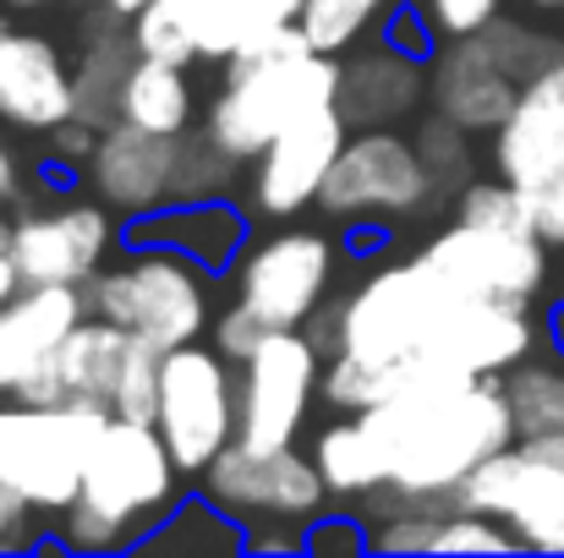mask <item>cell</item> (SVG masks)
<instances>
[{
  "instance_id": "cell-1",
  "label": "cell",
  "mask_w": 564,
  "mask_h": 558,
  "mask_svg": "<svg viewBox=\"0 0 564 558\" xmlns=\"http://www.w3.org/2000/svg\"><path fill=\"white\" fill-rule=\"evenodd\" d=\"M373 422L383 460H389V482L405 499H449L460 493V482L505 455L510 444H521L505 378H466V372H427L416 378L405 394H394L389 405L362 411Z\"/></svg>"
},
{
  "instance_id": "cell-2",
  "label": "cell",
  "mask_w": 564,
  "mask_h": 558,
  "mask_svg": "<svg viewBox=\"0 0 564 558\" xmlns=\"http://www.w3.org/2000/svg\"><path fill=\"white\" fill-rule=\"evenodd\" d=\"M182 466L154 422L110 416L83 460L77 499L61 510V543L77 554H116L138 548L182 493Z\"/></svg>"
},
{
  "instance_id": "cell-3",
  "label": "cell",
  "mask_w": 564,
  "mask_h": 558,
  "mask_svg": "<svg viewBox=\"0 0 564 558\" xmlns=\"http://www.w3.org/2000/svg\"><path fill=\"white\" fill-rule=\"evenodd\" d=\"M335 94H340V55L313 50L307 33L291 22L269 33L258 50L225 61V77L203 110V132L225 154L252 165L296 116L335 105Z\"/></svg>"
},
{
  "instance_id": "cell-4",
  "label": "cell",
  "mask_w": 564,
  "mask_h": 558,
  "mask_svg": "<svg viewBox=\"0 0 564 558\" xmlns=\"http://www.w3.org/2000/svg\"><path fill=\"white\" fill-rule=\"evenodd\" d=\"M455 296H460V285L416 252L405 263L373 269L357 291L329 302L307 324V335L324 357L351 351V357H373V362H416Z\"/></svg>"
},
{
  "instance_id": "cell-5",
  "label": "cell",
  "mask_w": 564,
  "mask_h": 558,
  "mask_svg": "<svg viewBox=\"0 0 564 558\" xmlns=\"http://www.w3.org/2000/svg\"><path fill=\"white\" fill-rule=\"evenodd\" d=\"M83 291L88 313L143 335L160 351L192 346L214 329V269L160 241H138L127 263L99 269Z\"/></svg>"
},
{
  "instance_id": "cell-6",
  "label": "cell",
  "mask_w": 564,
  "mask_h": 558,
  "mask_svg": "<svg viewBox=\"0 0 564 558\" xmlns=\"http://www.w3.org/2000/svg\"><path fill=\"white\" fill-rule=\"evenodd\" d=\"M427 208H438V192L422 165L416 138L400 127H351L329 182L318 192V214L335 225L383 230Z\"/></svg>"
},
{
  "instance_id": "cell-7",
  "label": "cell",
  "mask_w": 564,
  "mask_h": 558,
  "mask_svg": "<svg viewBox=\"0 0 564 558\" xmlns=\"http://www.w3.org/2000/svg\"><path fill=\"white\" fill-rule=\"evenodd\" d=\"M340 247L329 230L285 225L269 236H252L236 263V302L263 329H307L335 291Z\"/></svg>"
},
{
  "instance_id": "cell-8",
  "label": "cell",
  "mask_w": 564,
  "mask_h": 558,
  "mask_svg": "<svg viewBox=\"0 0 564 558\" xmlns=\"http://www.w3.org/2000/svg\"><path fill=\"white\" fill-rule=\"evenodd\" d=\"M494 171L532 203L549 247H564V55L538 72L494 132Z\"/></svg>"
},
{
  "instance_id": "cell-9",
  "label": "cell",
  "mask_w": 564,
  "mask_h": 558,
  "mask_svg": "<svg viewBox=\"0 0 564 558\" xmlns=\"http://www.w3.org/2000/svg\"><path fill=\"white\" fill-rule=\"evenodd\" d=\"M154 427L165 433L182 477L197 482L236 444V362L203 340L165 351Z\"/></svg>"
},
{
  "instance_id": "cell-10",
  "label": "cell",
  "mask_w": 564,
  "mask_h": 558,
  "mask_svg": "<svg viewBox=\"0 0 564 558\" xmlns=\"http://www.w3.org/2000/svg\"><path fill=\"white\" fill-rule=\"evenodd\" d=\"M324 383V351L307 329H274L236 362V438L247 449H291Z\"/></svg>"
},
{
  "instance_id": "cell-11",
  "label": "cell",
  "mask_w": 564,
  "mask_h": 558,
  "mask_svg": "<svg viewBox=\"0 0 564 558\" xmlns=\"http://www.w3.org/2000/svg\"><path fill=\"white\" fill-rule=\"evenodd\" d=\"M197 493L230 515L236 526L247 521H296V526H313L324 515V504L335 499L318 460L302 455L296 444L291 449H247L241 438L197 477Z\"/></svg>"
},
{
  "instance_id": "cell-12",
  "label": "cell",
  "mask_w": 564,
  "mask_h": 558,
  "mask_svg": "<svg viewBox=\"0 0 564 558\" xmlns=\"http://www.w3.org/2000/svg\"><path fill=\"white\" fill-rule=\"evenodd\" d=\"M116 208H105L94 192L83 197H55V203H39V208H22L11 219V263L22 274V285H88L121 230H116Z\"/></svg>"
},
{
  "instance_id": "cell-13",
  "label": "cell",
  "mask_w": 564,
  "mask_h": 558,
  "mask_svg": "<svg viewBox=\"0 0 564 558\" xmlns=\"http://www.w3.org/2000/svg\"><path fill=\"white\" fill-rule=\"evenodd\" d=\"M455 504L505 521L527 554H564V466L527 455L521 444L482 460L460 482Z\"/></svg>"
},
{
  "instance_id": "cell-14",
  "label": "cell",
  "mask_w": 564,
  "mask_h": 558,
  "mask_svg": "<svg viewBox=\"0 0 564 558\" xmlns=\"http://www.w3.org/2000/svg\"><path fill=\"white\" fill-rule=\"evenodd\" d=\"M346 138H351V121L340 116V105H318V110L296 116L252 160L247 208L258 219H296L302 208H313L329 171H335V160H340V149H346Z\"/></svg>"
},
{
  "instance_id": "cell-15",
  "label": "cell",
  "mask_w": 564,
  "mask_h": 558,
  "mask_svg": "<svg viewBox=\"0 0 564 558\" xmlns=\"http://www.w3.org/2000/svg\"><path fill=\"white\" fill-rule=\"evenodd\" d=\"M422 258L433 269H444L471 296H499V302L532 307L549 285V241L543 236H516V230H494V225H471V219L444 225L422 247Z\"/></svg>"
},
{
  "instance_id": "cell-16",
  "label": "cell",
  "mask_w": 564,
  "mask_h": 558,
  "mask_svg": "<svg viewBox=\"0 0 564 558\" xmlns=\"http://www.w3.org/2000/svg\"><path fill=\"white\" fill-rule=\"evenodd\" d=\"M538 351V324L527 302L471 296L460 291L438 318L427 351L416 357L427 372H466V378H505Z\"/></svg>"
},
{
  "instance_id": "cell-17",
  "label": "cell",
  "mask_w": 564,
  "mask_h": 558,
  "mask_svg": "<svg viewBox=\"0 0 564 558\" xmlns=\"http://www.w3.org/2000/svg\"><path fill=\"white\" fill-rule=\"evenodd\" d=\"M127 346H132V329H121V324L88 313V318L66 335V346L55 351V362L44 372H33V378L11 394V405H17L22 416L66 411V405H77V411H105V416H110V394H116Z\"/></svg>"
},
{
  "instance_id": "cell-18",
  "label": "cell",
  "mask_w": 564,
  "mask_h": 558,
  "mask_svg": "<svg viewBox=\"0 0 564 558\" xmlns=\"http://www.w3.org/2000/svg\"><path fill=\"white\" fill-rule=\"evenodd\" d=\"M83 192H94L121 219H149L176 197V138L138 121H110L83 165Z\"/></svg>"
},
{
  "instance_id": "cell-19",
  "label": "cell",
  "mask_w": 564,
  "mask_h": 558,
  "mask_svg": "<svg viewBox=\"0 0 564 558\" xmlns=\"http://www.w3.org/2000/svg\"><path fill=\"white\" fill-rule=\"evenodd\" d=\"M521 77L494 55V44L482 33L466 39H444L427 55V105L444 110L449 121H460L477 138H494L505 127V116L521 99Z\"/></svg>"
},
{
  "instance_id": "cell-20",
  "label": "cell",
  "mask_w": 564,
  "mask_h": 558,
  "mask_svg": "<svg viewBox=\"0 0 564 558\" xmlns=\"http://www.w3.org/2000/svg\"><path fill=\"white\" fill-rule=\"evenodd\" d=\"M77 116V83L66 55L44 33L0 28V121L17 132H55Z\"/></svg>"
},
{
  "instance_id": "cell-21",
  "label": "cell",
  "mask_w": 564,
  "mask_h": 558,
  "mask_svg": "<svg viewBox=\"0 0 564 558\" xmlns=\"http://www.w3.org/2000/svg\"><path fill=\"white\" fill-rule=\"evenodd\" d=\"M83 318H88L83 285H22L0 307V394L11 400L33 372L50 368Z\"/></svg>"
},
{
  "instance_id": "cell-22",
  "label": "cell",
  "mask_w": 564,
  "mask_h": 558,
  "mask_svg": "<svg viewBox=\"0 0 564 558\" xmlns=\"http://www.w3.org/2000/svg\"><path fill=\"white\" fill-rule=\"evenodd\" d=\"M340 116L351 127H400L427 105V55H411L400 44H357L351 61H340Z\"/></svg>"
},
{
  "instance_id": "cell-23",
  "label": "cell",
  "mask_w": 564,
  "mask_h": 558,
  "mask_svg": "<svg viewBox=\"0 0 564 558\" xmlns=\"http://www.w3.org/2000/svg\"><path fill=\"white\" fill-rule=\"evenodd\" d=\"M132 241H160V247H176L197 258L203 269H230L241 263L247 241H252V225L247 214L230 203V197H208V203H165L160 214L149 219H132Z\"/></svg>"
},
{
  "instance_id": "cell-24",
  "label": "cell",
  "mask_w": 564,
  "mask_h": 558,
  "mask_svg": "<svg viewBox=\"0 0 564 558\" xmlns=\"http://www.w3.org/2000/svg\"><path fill=\"white\" fill-rule=\"evenodd\" d=\"M138 66V39H132V22L127 28H94L83 39V55L72 66V83H77V116L94 121L99 132L110 121H121V88Z\"/></svg>"
},
{
  "instance_id": "cell-25",
  "label": "cell",
  "mask_w": 564,
  "mask_h": 558,
  "mask_svg": "<svg viewBox=\"0 0 564 558\" xmlns=\"http://www.w3.org/2000/svg\"><path fill=\"white\" fill-rule=\"evenodd\" d=\"M313 460H318V471H324V482H329V493L335 499H368L378 493L383 482H389V460H383V444H378L373 422L357 411V416H340V422H329L324 433H318V449H313Z\"/></svg>"
},
{
  "instance_id": "cell-26",
  "label": "cell",
  "mask_w": 564,
  "mask_h": 558,
  "mask_svg": "<svg viewBox=\"0 0 564 558\" xmlns=\"http://www.w3.org/2000/svg\"><path fill=\"white\" fill-rule=\"evenodd\" d=\"M192 83L187 66H171V61H149L138 55L127 88H121V121H138L149 132H165V138H182L192 132Z\"/></svg>"
},
{
  "instance_id": "cell-27",
  "label": "cell",
  "mask_w": 564,
  "mask_h": 558,
  "mask_svg": "<svg viewBox=\"0 0 564 558\" xmlns=\"http://www.w3.org/2000/svg\"><path fill=\"white\" fill-rule=\"evenodd\" d=\"M505 394L516 411L521 438L560 433L564 427V351L560 357H527L521 368L505 372Z\"/></svg>"
},
{
  "instance_id": "cell-28",
  "label": "cell",
  "mask_w": 564,
  "mask_h": 558,
  "mask_svg": "<svg viewBox=\"0 0 564 558\" xmlns=\"http://www.w3.org/2000/svg\"><path fill=\"white\" fill-rule=\"evenodd\" d=\"M394 11V0H302L296 28L307 33L313 50L324 55H346L357 44L373 39V28Z\"/></svg>"
},
{
  "instance_id": "cell-29",
  "label": "cell",
  "mask_w": 564,
  "mask_h": 558,
  "mask_svg": "<svg viewBox=\"0 0 564 558\" xmlns=\"http://www.w3.org/2000/svg\"><path fill=\"white\" fill-rule=\"evenodd\" d=\"M416 149H422V165H427V176H433V192H438V203H449V197H460L466 186L477 182L471 176V138L477 132H466L460 121H449L444 110H433V116H422L416 121Z\"/></svg>"
},
{
  "instance_id": "cell-30",
  "label": "cell",
  "mask_w": 564,
  "mask_h": 558,
  "mask_svg": "<svg viewBox=\"0 0 564 558\" xmlns=\"http://www.w3.org/2000/svg\"><path fill=\"white\" fill-rule=\"evenodd\" d=\"M241 176V160L225 154L203 127H192L176 138V197L171 203H208V197H230V186Z\"/></svg>"
},
{
  "instance_id": "cell-31",
  "label": "cell",
  "mask_w": 564,
  "mask_h": 558,
  "mask_svg": "<svg viewBox=\"0 0 564 558\" xmlns=\"http://www.w3.org/2000/svg\"><path fill=\"white\" fill-rule=\"evenodd\" d=\"M160 378H165V351L149 346L143 335H132V346H127V357H121L116 394H110V416L154 422V416H160Z\"/></svg>"
},
{
  "instance_id": "cell-32",
  "label": "cell",
  "mask_w": 564,
  "mask_h": 558,
  "mask_svg": "<svg viewBox=\"0 0 564 558\" xmlns=\"http://www.w3.org/2000/svg\"><path fill=\"white\" fill-rule=\"evenodd\" d=\"M455 219H471V225H494V230H516V236H543L538 219H532V203L505 182L499 171L488 182H471L455 197Z\"/></svg>"
},
{
  "instance_id": "cell-33",
  "label": "cell",
  "mask_w": 564,
  "mask_h": 558,
  "mask_svg": "<svg viewBox=\"0 0 564 558\" xmlns=\"http://www.w3.org/2000/svg\"><path fill=\"white\" fill-rule=\"evenodd\" d=\"M132 39H138V55H149V61H171V66H192L197 61L192 22L176 0H149L132 17Z\"/></svg>"
},
{
  "instance_id": "cell-34",
  "label": "cell",
  "mask_w": 564,
  "mask_h": 558,
  "mask_svg": "<svg viewBox=\"0 0 564 558\" xmlns=\"http://www.w3.org/2000/svg\"><path fill=\"white\" fill-rule=\"evenodd\" d=\"M416 6H422L427 28L438 33V44L444 39H466V33L488 28L494 17H505V0H416Z\"/></svg>"
},
{
  "instance_id": "cell-35",
  "label": "cell",
  "mask_w": 564,
  "mask_h": 558,
  "mask_svg": "<svg viewBox=\"0 0 564 558\" xmlns=\"http://www.w3.org/2000/svg\"><path fill=\"white\" fill-rule=\"evenodd\" d=\"M33 521H39V504L22 493V482L11 471H0V554L11 548H33Z\"/></svg>"
},
{
  "instance_id": "cell-36",
  "label": "cell",
  "mask_w": 564,
  "mask_h": 558,
  "mask_svg": "<svg viewBox=\"0 0 564 558\" xmlns=\"http://www.w3.org/2000/svg\"><path fill=\"white\" fill-rule=\"evenodd\" d=\"M269 335H274V329H263V324H258V318H252L241 302H230V307L214 318V346H219L230 362H247V357H252V351H258Z\"/></svg>"
},
{
  "instance_id": "cell-37",
  "label": "cell",
  "mask_w": 564,
  "mask_h": 558,
  "mask_svg": "<svg viewBox=\"0 0 564 558\" xmlns=\"http://www.w3.org/2000/svg\"><path fill=\"white\" fill-rule=\"evenodd\" d=\"M373 537H368V521H346V515H318L307 526V548L302 554H368Z\"/></svg>"
},
{
  "instance_id": "cell-38",
  "label": "cell",
  "mask_w": 564,
  "mask_h": 558,
  "mask_svg": "<svg viewBox=\"0 0 564 558\" xmlns=\"http://www.w3.org/2000/svg\"><path fill=\"white\" fill-rule=\"evenodd\" d=\"M241 548L247 554H302L307 548V526H296V521H247L241 526Z\"/></svg>"
},
{
  "instance_id": "cell-39",
  "label": "cell",
  "mask_w": 564,
  "mask_h": 558,
  "mask_svg": "<svg viewBox=\"0 0 564 558\" xmlns=\"http://www.w3.org/2000/svg\"><path fill=\"white\" fill-rule=\"evenodd\" d=\"M50 149H55V160H66V165H88V154L99 149V127L94 121H83V116H72V121H61L55 132H50Z\"/></svg>"
},
{
  "instance_id": "cell-40",
  "label": "cell",
  "mask_w": 564,
  "mask_h": 558,
  "mask_svg": "<svg viewBox=\"0 0 564 558\" xmlns=\"http://www.w3.org/2000/svg\"><path fill=\"white\" fill-rule=\"evenodd\" d=\"M521 449L538 455V460H549V466H564V427L560 433H532V438H521Z\"/></svg>"
},
{
  "instance_id": "cell-41",
  "label": "cell",
  "mask_w": 564,
  "mask_h": 558,
  "mask_svg": "<svg viewBox=\"0 0 564 558\" xmlns=\"http://www.w3.org/2000/svg\"><path fill=\"white\" fill-rule=\"evenodd\" d=\"M22 197V160L0 143V203H17Z\"/></svg>"
},
{
  "instance_id": "cell-42",
  "label": "cell",
  "mask_w": 564,
  "mask_h": 558,
  "mask_svg": "<svg viewBox=\"0 0 564 558\" xmlns=\"http://www.w3.org/2000/svg\"><path fill=\"white\" fill-rule=\"evenodd\" d=\"M17 291H22V274H17V263H11V252L0 247V307H6V302H11Z\"/></svg>"
},
{
  "instance_id": "cell-43",
  "label": "cell",
  "mask_w": 564,
  "mask_h": 558,
  "mask_svg": "<svg viewBox=\"0 0 564 558\" xmlns=\"http://www.w3.org/2000/svg\"><path fill=\"white\" fill-rule=\"evenodd\" d=\"M99 6H105L110 17H121V22H132V17H138V11L149 6V0H99Z\"/></svg>"
},
{
  "instance_id": "cell-44",
  "label": "cell",
  "mask_w": 564,
  "mask_h": 558,
  "mask_svg": "<svg viewBox=\"0 0 564 558\" xmlns=\"http://www.w3.org/2000/svg\"><path fill=\"white\" fill-rule=\"evenodd\" d=\"M6 6H17V11H44V6H61V0H6Z\"/></svg>"
},
{
  "instance_id": "cell-45",
  "label": "cell",
  "mask_w": 564,
  "mask_h": 558,
  "mask_svg": "<svg viewBox=\"0 0 564 558\" xmlns=\"http://www.w3.org/2000/svg\"><path fill=\"white\" fill-rule=\"evenodd\" d=\"M0 247H11V219L0 214Z\"/></svg>"
},
{
  "instance_id": "cell-46",
  "label": "cell",
  "mask_w": 564,
  "mask_h": 558,
  "mask_svg": "<svg viewBox=\"0 0 564 558\" xmlns=\"http://www.w3.org/2000/svg\"><path fill=\"white\" fill-rule=\"evenodd\" d=\"M527 6H538V11H560L564 0H527Z\"/></svg>"
},
{
  "instance_id": "cell-47",
  "label": "cell",
  "mask_w": 564,
  "mask_h": 558,
  "mask_svg": "<svg viewBox=\"0 0 564 558\" xmlns=\"http://www.w3.org/2000/svg\"><path fill=\"white\" fill-rule=\"evenodd\" d=\"M560 335H564V307H560Z\"/></svg>"
},
{
  "instance_id": "cell-48",
  "label": "cell",
  "mask_w": 564,
  "mask_h": 558,
  "mask_svg": "<svg viewBox=\"0 0 564 558\" xmlns=\"http://www.w3.org/2000/svg\"><path fill=\"white\" fill-rule=\"evenodd\" d=\"M0 28H6V22H0Z\"/></svg>"
}]
</instances>
